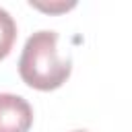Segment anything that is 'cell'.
I'll return each mask as SVG.
<instances>
[{"instance_id": "6da1fadb", "label": "cell", "mask_w": 132, "mask_h": 132, "mask_svg": "<svg viewBox=\"0 0 132 132\" xmlns=\"http://www.w3.org/2000/svg\"><path fill=\"white\" fill-rule=\"evenodd\" d=\"M70 58H62L58 52L56 31H37L27 39L19 60V74L29 87L39 91L58 89L70 76Z\"/></svg>"}, {"instance_id": "7a4b0ae2", "label": "cell", "mask_w": 132, "mask_h": 132, "mask_svg": "<svg viewBox=\"0 0 132 132\" xmlns=\"http://www.w3.org/2000/svg\"><path fill=\"white\" fill-rule=\"evenodd\" d=\"M31 124V105L19 95L0 93V132H29Z\"/></svg>"}, {"instance_id": "3957f363", "label": "cell", "mask_w": 132, "mask_h": 132, "mask_svg": "<svg viewBox=\"0 0 132 132\" xmlns=\"http://www.w3.org/2000/svg\"><path fill=\"white\" fill-rule=\"evenodd\" d=\"M14 37H16V23L4 8H0V60L8 56Z\"/></svg>"}, {"instance_id": "277c9868", "label": "cell", "mask_w": 132, "mask_h": 132, "mask_svg": "<svg viewBox=\"0 0 132 132\" xmlns=\"http://www.w3.org/2000/svg\"><path fill=\"white\" fill-rule=\"evenodd\" d=\"M29 4L39 8V10H45V12H62V10H68V8L74 6V2H54V4L50 2V4H43V2H35V0H31Z\"/></svg>"}, {"instance_id": "5b68a950", "label": "cell", "mask_w": 132, "mask_h": 132, "mask_svg": "<svg viewBox=\"0 0 132 132\" xmlns=\"http://www.w3.org/2000/svg\"><path fill=\"white\" fill-rule=\"evenodd\" d=\"M76 132H82V130H76Z\"/></svg>"}]
</instances>
